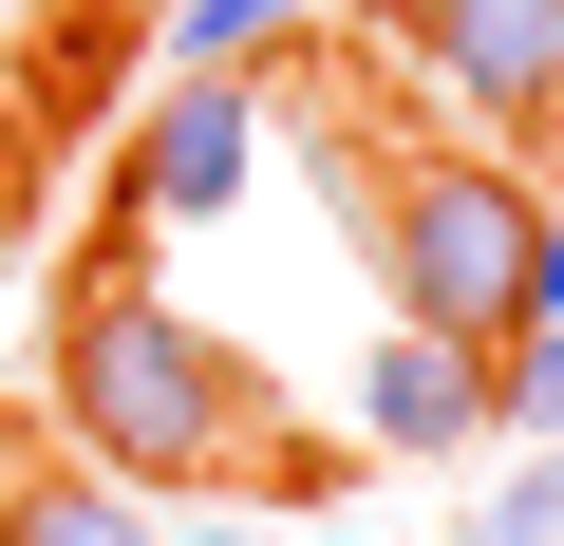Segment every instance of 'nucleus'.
Listing matches in <instances>:
<instances>
[{
    "mask_svg": "<svg viewBox=\"0 0 564 546\" xmlns=\"http://www.w3.org/2000/svg\"><path fill=\"white\" fill-rule=\"evenodd\" d=\"M339 20H358V39H414V20H433V0H339Z\"/></svg>",
    "mask_w": 564,
    "mask_h": 546,
    "instance_id": "obj_10",
    "label": "nucleus"
},
{
    "mask_svg": "<svg viewBox=\"0 0 564 546\" xmlns=\"http://www.w3.org/2000/svg\"><path fill=\"white\" fill-rule=\"evenodd\" d=\"M489 415H508V433H564V302L489 340Z\"/></svg>",
    "mask_w": 564,
    "mask_h": 546,
    "instance_id": "obj_7",
    "label": "nucleus"
},
{
    "mask_svg": "<svg viewBox=\"0 0 564 546\" xmlns=\"http://www.w3.org/2000/svg\"><path fill=\"white\" fill-rule=\"evenodd\" d=\"M0 546H170V527H151L113 471H76V452H57V471H0Z\"/></svg>",
    "mask_w": 564,
    "mask_h": 546,
    "instance_id": "obj_6",
    "label": "nucleus"
},
{
    "mask_svg": "<svg viewBox=\"0 0 564 546\" xmlns=\"http://www.w3.org/2000/svg\"><path fill=\"white\" fill-rule=\"evenodd\" d=\"M245 76H170V114L132 132V226H188V207H226L245 189Z\"/></svg>",
    "mask_w": 564,
    "mask_h": 546,
    "instance_id": "obj_4",
    "label": "nucleus"
},
{
    "mask_svg": "<svg viewBox=\"0 0 564 546\" xmlns=\"http://www.w3.org/2000/svg\"><path fill=\"white\" fill-rule=\"evenodd\" d=\"M339 189H358V245H377V302L414 321V340H452V358H489L508 321H527V170L489 151V132H414V151H339Z\"/></svg>",
    "mask_w": 564,
    "mask_h": 546,
    "instance_id": "obj_2",
    "label": "nucleus"
},
{
    "mask_svg": "<svg viewBox=\"0 0 564 546\" xmlns=\"http://www.w3.org/2000/svg\"><path fill=\"white\" fill-rule=\"evenodd\" d=\"M414 57L470 132H527V114H564V0H433Z\"/></svg>",
    "mask_w": 564,
    "mask_h": 546,
    "instance_id": "obj_3",
    "label": "nucleus"
},
{
    "mask_svg": "<svg viewBox=\"0 0 564 546\" xmlns=\"http://www.w3.org/2000/svg\"><path fill=\"white\" fill-rule=\"evenodd\" d=\"M39 396H57L76 471H113L132 508H170V490H321V471H339V452L282 433L263 358H226V340L151 283V264H76V283H57V358H39Z\"/></svg>",
    "mask_w": 564,
    "mask_h": 546,
    "instance_id": "obj_1",
    "label": "nucleus"
},
{
    "mask_svg": "<svg viewBox=\"0 0 564 546\" xmlns=\"http://www.w3.org/2000/svg\"><path fill=\"white\" fill-rule=\"evenodd\" d=\"M358 433H377V452H470V433H489V358H452V340L395 321V340L358 358Z\"/></svg>",
    "mask_w": 564,
    "mask_h": 546,
    "instance_id": "obj_5",
    "label": "nucleus"
},
{
    "mask_svg": "<svg viewBox=\"0 0 564 546\" xmlns=\"http://www.w3.org/2000/svg\"><path fill=\"white\" fill-rule=\"evenodd\" d=\"M282 20H302V0H170V76H245Z\"/></svg>",
    "mask_w": 564,
    "mask_h": 546,
    "instance_id": "obj_8",
    "label": "nucleus"
},
{
    "mask_svg": "<svg viewBox=\"0 0 564 546\" xmlns=\"http://www.w3.org/2000/svg\"><path fill=\"white\" fill-rule=\"evenodd\" d=\"M489 546H564V471H527V490L489 508Z\"/></svg>",
    "mask_w": 564,
    "mask_h": 546,
    "instance_id": "obj_9",
    "label": "nucleus"
}]
</instances>
